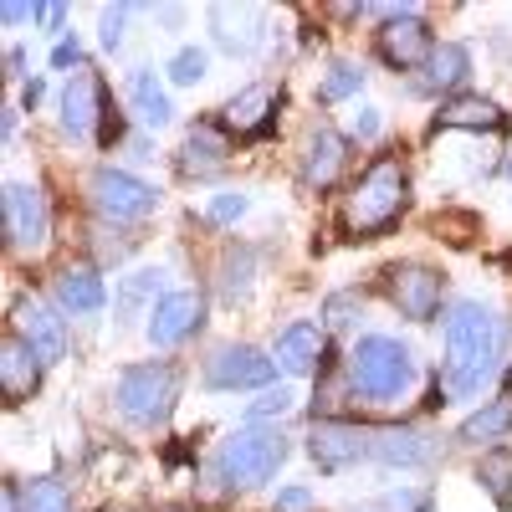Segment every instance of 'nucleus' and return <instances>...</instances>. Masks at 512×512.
<instances>
[{
	"label": "nucleus",
	"instance_id": "dca6fc26",
	"mask_svg": "<svg viewBox=\"0 0 512 512\" xmlns=\"http://www.w3.org/2000/svg\"><path fill=\"white\" fill-rule=\"evenodd\" d=\"M277 108H282V93L267 88V82H256V88L236 93L221 108V123H226V134H236V139H262V134H272Z\"/></svg>",
	"mask_w": 512,
	"mask_h": 512
},
{
	"label": "nucleus",
	"instance_id": "c85d7f7f",
	"mask_svg": "<svg viewBox=\"0 0 512 512\" xmlns=\"http://www.w3.org/2000/svg\"><path fill=\"white\" fill-rule=\"evenodd\" d=\"M169 77H175L180 88H195V82L205 77V52L200 47H180L175 57H169Z\"/></svg>",
	"mask_w": 512,
	"mask_h": 512
},
{
	"label": "nucleus",
	"instance_id": "f257e3e1",
	"mask_svg": "<svg viewBox=\"0 0 512 512\" xmlns=\"http://www.w3.org/2000/svg\"><path fill=\"white\" fill-rule=\"evenodd\" d=\"M507 333L492 308L482 303H456L446 313V344H441V395L451 400H477L482 384L502 369Z\"/></svg>",
	"mask_w": 512,
	"mask_h": 512
},
{
	"label": "nucleus",
	"instance_id": "4468645a",
	"mask_svg": "<svg viewBox=\"0 0 512 512\" xmlns=\"http://www.w3.org/2000/svg\"><path fill=\"white\" fill-rule=\"evenodd\" d=\"M205 323V297L200 292H164L149 308V344L154 349H175Z\"/></svg>",
	"mask_w": 512,
	"mask_h": 512
},
{
	"label": "nucleus",
	"instance_id": "6ab92c4d",
	"mask_svg": "<svg viewBox=\"0 0 512 512\" xmlns=\"http://www.w3.org/2000/svg\"><path fill=\"white\" fill-rule=\"evenodd\" d=\"M277 369L282 374H313L328 364V333L318 323H292L282 338H277V349H272Z\"/></svg>",
	"mask_w": 512,
	"mask_h": 512
},
{
	"label": "nucleus",
	"instance_id": "cd10ccee",
	"mask_svg": "<svg viewBox=\"0 0 512 512\" xmlns=\"http://www.w3.org/2000/svg\"><path fill=\"white\" fill-rule=\"evenodd\" d=\"M359 88H364V72H359L354 62H333L328 77L318 82V103H344V98H354Z\"/></svg>",
	"mask_w": 512,
	"mask_h": 512
},
{
	"label": "nucleus",
	"instance_id": "f704fd0d",
	"mask_svg": "<svg viewBox=\"0 0 512 512\" xmlns=\"http://www.w3.org/2000/svg\"><path fill=\"white\" fill-rule=\"evenodd\" d=\"M41 11H47V6H16V0H11L0 16H6V26H21V21H41Z\"/></svg>",
	"mask_w": 512,
	"mask_h": 512
},
{
	"label": "nucleus",
	"instance_id": "9b49d317",
	"mask_svg": "<svg viewBox=\"0 0 512 512\" xmlns=\"http://www.w3.org/2000/svg\"><path fill=\"white\" fill-rule=\"evenodd\" d=\"M277 379V359L251 344H226L205 359V384L210 390H262Z\"/></svg>",
	"mask_w": 512,
	"mask_h": 512
},
{
	"label": "nucleus",
	"instance_id": "7c9ffc66",
	"mask_svg": "<svg viewBox=\"0 0 512 512\" xmlns=\"http://www.w3.org/2000/svg\"><path fill=\"white\" fill-rule=\"evenodd\" d=\"M507 477H512V466H507V461H502V456H497V461H487V466H482V482H487V487H492V497H497V502H502V507H512V492H507Z\"/></svg>",
	"mask_w": 512,
	"mask_h": 512
},
{
	"label": "nucleus",
	"instance_id": "20e7f679",
	"mask_svg": "<svg viewBox=\"0 0 512 512\" xmlns=\"http://www.w3.org/2000/svg\"><path fill=\"white\" fill-rule=\"evenodd\" d=\"M410 379H415V359H410V349L400 344V338L369 333V338H359V344H354V354H349V384H354L364 400L390 405V400H400L410 390Z\"/></svg>",
	"mask_w": 512,
	"mask_h": 512
},
{
	"label": "nucleus",
	"instance_id": "c9c22d12",
	"mask_svg": "<svg viewBox=\"0 0 512 512\" xmlns=\"http://www.w3.org/2000/svg\"><path fill=\"white\" fill-rule=\"evenodd\" d=\"M308 502H313V497H308V487H287V492L277 497V507H282V512H303Z\"/></svg>",
	"mask_w": 512,
	"mask_h": 512
},
{
	"label": "nucleus",
	"instance_id": "f03ea898",
	"mask_svg": "<svg viewBox=\"0 0 512 512\" xmlns=\"http://www.w3.org/2000/svg\"><path fill=\"white\" fill-rule=\"evenodd\" d=\"M405 210H410V175H405V164L395 154H384L349 185L338 221H344V231L354 241H374L384 231H395Z\"/></svg>",
	"mask_w": 512,
	"mask_h": 512
},
{
	"label": "nucleus",
	"instance_id": "ddd939ff",
	"mask_svg": "<svg viewBox=\"0 0 512 512\" xmlns=\"http://www.w3.org/2000/svg\"><path fill=\"white\" fill-rule=\"evenodd\" d=\"M11 328L41 354V364H62L67 359V323H62V313L52 303H41V297H21Z\"/></svg>",
	"mask_w": 512,
	"mask_h": 512
},
{
	"label": "nucleus",
	"instance_id": "72a5a7b5",
	"mask_svg": "<svg viewBox=\"0 0 512 512\" xmlns=\"http://www.w3.org/2000/svg\"><path fill=\"white\" fill-rule=\"evenodd\" d=\"M349 313H354V297L349 292H338V297H328V303H323L328 328H349Z\"/></svg>",
	"mask_w": 512,
	"mask_h": 512
},
{
	"label": "nucleus",
	"instance_id": "c756f323",
	"mask_svg": "<svg viewBox=\"0 0 512 512\" xmlns=\"http://www.w3.org/2000/svg\"><path fill=\"white\" fill-rule=\"evenodd\" d=\"M246 205H251V200L231 190V195H216V200H210V210H205V216L216 221V226H231L236 216H246Z\"/></svg>",
	"mask_w": 512,
	"mask_h": 512
},
{
	"label": "nucleus",
	"instance_id": "473e14b6",
	"mask_svg": "<svg viewBox=\"0 0 512 512\" xmlns=\"http://www.w3.org/2000/svg\"><path fill=\"white\" fill-rule=\"evenodd\" d=\"M292 405H297V395H292V390H267L262 400L251 405V415H256V420H262V415H287Z\"/></svg>",
	"mask_w": 512,
	"mask_h": 512
},
{
	"label": "nucleus",
	"instance_id": "58836bf2",
	"mask_svg": "<svg viewBox=\"0 0 512 512\" xmlns=\"http://www.w3.org/2000/svg\"><path fill=\"white\" fill-rule=\"evenodd\" d=\"M21 67H26V57L11 47V52H6V72H11V77H21Z\"/></svg>",
	"mask_w": 512,
	"mask_h": 512
},
{
	"label": "nucleus",
	"instance_id": "393cba45",
	"mask_svg": "<svg viewBox=\"0 0 512 512\" xmlns=\"http://www.w3.org/2000/svg\"><path fill=\"white\" fill-rule=\"evenodd\" d=\"M374 461H384V466H420L425 461V446H420V436L415 431H374V451H369Z\"/></svg>",
	"mask_w": 512,
	"mask_h": 512
},
{
	"label": "nucleus",
	"instance_id": "423d86ee",
	"mask_svg": "<svg viewBox=\"0 0 512 512\" xmlns=\"http://www.w3.org/2000/svg\"><path fill=\"white\" fill-rule=\"evenodd\" d=\"M0 231H6V246L21 251V256L47 251L52 205H47V195H41V185H26V180L6 185V195H0Z\"/></svg>",
	"mask_w": 512,
	"mask_h": 512
},
{
	"label": "nucleus",
	"instance_id": "2f4dec72",
	"mask_svg": "<svg viewBox=\"0 0 512 512\" xmlns=\"http://www.w3.org/2000/svg\"><path fill=\"white\" fill-rule=\"evenodd\" d=\"M123 21H128V6H108V11H103V47H108V52L123 47Z\"/></svg>",
	"mask_w": 512,
	"mask_h": 512
},
{
	"label": "nucleus",
	"instance_id": "39448f33",
	"mask_svg": "<svg viewBox=\"0 0 512 512\" xmlns=\"http://www.w3.org/2000/svg\"><path fill=\"white\" fill-rule=\"evenodd\" d=\"M113 400H118L123 420H134V425H144V431H154V425L169 420V410H175V400H180V369L164 364V359L123 369L118 384H113Z\"/></svg>",
	"mask_w": 512,
	"mask_h": 512
},
{
	"label": "nucleus",
	"instance_id": "1a4fd4ad",
	"mask_svg": "<svg viewBox=\"0 0 512 512\" xmlns=\"http://www.w3.org/2000/svg\"><path fill=\"white\" fill-rule=\"evenodd\" d=\"M108 82L93 67H77L62 88V128L72 139H98L103 134V118H108Z\"/></svg>",
	"mask_w": 512,
	"mask_h": 512
},
{
	"label": "nucleus",
	"instance_id": "a211bd4d",
	"mask_svg": "<svg viewBox=\"0 0 512 512\" xmlns=\"http://www.w3.org/2000/svg\"><path fill=\"white\" fill-rule=\"evenodd\" d=\"M52 297H57V308H62V313H72V318H93V313H103V303H108V287H103L98 267L77 262V267H62V272H57Z\"/></svg>",
	"mask_w": 512,
	"mask_h": 512
},
{
	"label": "nucleus",
	"instance_id": "b1692460",
	"mask_svg": "<svg viewBox=\"0 0 512 512\" xmlns=\"http://www.w3.org/2000/svg\"><path fill=\"white\" fill-rule=\"evenodd\" d=\"M231 154V134H221L216 123H195L185 139V169H216Z\"/></svg>",
	"mask_w": 512,
	"mask_h": 512
},
{
	"label": "nucleus",
	"instance_id": "2eb2a0df",
	"mask_svg": "<svg viewBox=\"0 0 512 512\" xmlns=\"http://www.w3.org/2000/svg\"><path fill=\"white\" fill-rule=\"evenodd\" d=\"M41 369H47L41 354L16 328H6V338H0V395H6V405H21L41 390Z\"/></svg>",
	"mask_w": 512,
	"mask_h": 512
},
{
	"label": "nucleus",
	"instance_id": "aec40b11",
	"mask_svg": "<svg viewBox=\"0 0 512 512\" xmlns=\"http://www.w3.org/2000/svg\"><path fill=\"white\" fill-rule=\"evenodd\" d=\"M431 128H436V134H441V128H466V134H502L507 113H502L492 98H482V93H461V98L441 103V113H436Z\"/></svg>",
	"mask_w": 512,
	"mask_h": 512
},
{
	"label": "nucleus",
	"instance_id": "9d476101",
	"mask_svg": "<svg viewBox=\"0 0 512 512\" xmlns=\"http://www.w3.org/2000/svg\"><path fill=\"white\" fill-rule=\"evenodd\" d=\"M88 195H93V205L103 210L108 221H144L149 210L159 205V190L144 185L139 175H128V169H93Z\"/></svg>",
	"mask_w": 512,
	"mask_h": 512
},
{
	"label": "nucleus",
	"instance_id": "bb28decb",
	"mask_svg": "<svg viewBox=\"0 0 512 512\" xmlns=\"http://www.w3.org/2000/svg\"><path fill=\"white\" fill-rule=\"evenodd\" d=\"M21 512H72V497L57 477H41V482L21 487Z\"/></svg>",
	"mask_w": 512,
	"mask_h": 512
},
{
	"label": "nucleus",
	"instance_id": "ea45409f",
	"mask_svg": "<svg viewBox=\"0 0 512 512\" xmlns=\"http://www.w3.org/2000/svg\"><path fill=\"white\" fill-rule=\"evenodd\" d=\"M21 103H26V108H36V103H41V82H26V93H21Z\"/></svg>",
	"mask_w": 512,
	"mask_h": 512
},
{
	"label": "nucleus",
	"instance_id": "412c9836",
	"mask_svg": "<svg viewBox=\"0 0 512 512\" xmlns=\"http://www.w3.org/2000/svg\"><path fill=\"white\" fill-rule=\"evenodd\" d=\"M344 159H349L344 134H333V128H313L308 144H303V180L313 190H328L338 175H344Z\"/></svg>",
	"mask_w": 512,
	"mask_h": 512
},
{
	"label": "nucleus",
	"instance_id": "f3484780",
	"mask_svg": "<svg viewBox=\"0 0 512 512\" xmlns=\"http://www.w3.org/2000/svg\"><path fill=\"white\" fill-rule=\"evenodd\" d=\"M262 6H210V36L231 57H251L262 47Z\"/></svg>",
	"mask_w": 512,
	"mask_h": 512
},
{
	"label": "nucleus",
	"instance_id": "e433bc0d",
	"mask_svg": "<svg viewBox=\"0 0 512 512\" xmlns=\"http://www.w3.org/2000/svg\"><path fill=\"white\" fill-rule=\"evenodd\" d=\"M349 128H354V134H364V139H369V134H374V128H379V113H374V108H359Z\"/></svg>",
	"mask_w": 512,
	"mask_h": 512
},
{
	"label": "nucleus",
	"instance_id": "6e6552de",
	"mask_svg": "<svg viewBox=\"0 0 512 512\" xmlns=\"http://www.w3.org/2000/svg\"><path fill=\"white\" fill-rule=\"evenodd\" d=\"M384 292H390V303L410 323H431L441 313L446 277L436 267H425V262H395V267H384Z\"/></svg>",
	"mask_w": 512,
	"mask_h": 512
},
{
	"label": "nucleus",
	"instance_id": "f8f14e48",
	"mask_svg": "<svg viewBox=\"0 0 512 512\" xmlns=\"http://www.w3.org/2000/svg\"><path fill=\"white\" fill-rule=\"evenodd\" d=\"M369 451H374V431H364L354 420H318L308 436V456L323 472H344L354 461H369Z\"/></svg>",
	"mask_w": 512,
	"mask_h": 512
},
{
	"label": "nucleus",
	"instance_id": "4c0bfd02",
	"mask_svg": "<svg viewBox=\"0 0 512 512\" xmlns=\"http://www.w3.org/2000/svg\"><path fill=\"white\" fill-rule=\"evenodd\" d=\"M77 62V41H62V47L52 52V67H72Z\"/></svg>",
	"mask_w": 512,
	"mask_h": 512
},
{
	"label": "nucleus",
	"instance_id": "0eeeda50",
	"mask_svg": "<svg viewBox=\"0 0 512 512\" xmlns=\"http://www.w3.org/2000/svg\"><path fill=\"white\" fill-rule=\"evenodd\" d=\"M374 57L390 72H415L436 57V36L410 6H400L395 16H384V26L374 31Z\"/></svg>",
	"mask_w": 512,
	"mask_h": 512
},
{
	"label": "nucleus",
	"instance_id": "5701e85b",
	"mask_svg": "<svg viewBox=\"0 0 512 512\" xmlns=\"http://www.w3.org/2000/svg\"><path fill=\"white\" fill-rule=\"evenodd\" d=\"M128 103H134V113H139L149 128H164L169 118H175V108H169V93L154 82V72H134V82H128Z\"/></svg>",
	"mask_w": 512,
	"mask_h": 512
},
{
	"label": "nucleus",
	"instance_id": "7ed1b4c3",
	"mask_svg": "<svg viewBox=\"0 0 512 512\" xmlns=\"http://www.w3.org/2000/svg\"><path fill=\"white\" fill-rule=\"evenodd\" d=\"M287 436L277 431V425H246V431L226 436L216 461H210V472H216L221 487L231 492H246V487H262L282 472V461H287Z\"/></svg>",
	"mask_w": 512,
	"mask_h": 512
},
{
	"label": "nucleus",
	"instance_id": "a878e982",
	"mask_svg": "<svg viewBox=\"0 0 512 512\" xmlns=\"http://www.w3.org/2000/svg\"><path fill=\"white\" fill-rule=\"evenodd\" d=\"M425 82L431 88H461L466 82V72H472V57H466V47H456V41H446V47H436V57L425 62Z\"/></svg>",
	"mask_w": 512,
	"mask_h": 512
},
{
	"label": "nucleus",
	"instance_id": "4be33fe9",
	"mask_svg": "<svg viewBox=\"0 0 512 512\" xmlns=\"http://www.w3.org/2000/svg\"><path fill=\"white\" fill-rule=\"evenodd\" d=\"M512 436V395H497L487 400L482 410H472L461 425H456V441L461 446H497Z\"/></svg>",
	"mask_w": 512,
	"mask_h": 512
}]
</instances>
